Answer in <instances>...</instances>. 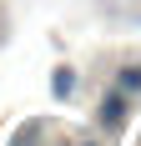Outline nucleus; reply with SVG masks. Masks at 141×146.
I'll return each instance as SVG.
<instances>
[{
  "label": "nucleus",
  "mask_w": 141,
  "mask_h": 146,
  "mask_svg": "<svg viewBox=\"0 0 141 146\" xmlns=\"http://www.w3.org/2000/svg\"><path fill=\"white\" fill-rule=\"evenodd\" d=\"M96 121L106 126V131H111V126H121V121H126V91H106V96H101Z\"/></svg>",
  "instance_id": "f257e3e1"
},
{
  "label": "nucleus",
  "mask_w": 141,
  "mask_h": 146,
  "mask_svg": "<svg viewBox=\"0 0 141 146\" xmlns=\"http://www.w3.org/2000/svg\"><path fill=\"white\" fill-rule=\"evenodd\" d=\"M70 91H76V71H70V66H56V71H51V96L66 101Z\"/></svg>",
  "instance_id": "f03ea898"
},
{
  "label": "nucleus",
  "mask_w": 141,
  "mask_h": 146,
  "mask_svg": "<svg viewBox=\"0 0 141 146\" xmlns=\"http://www.w3.org/2000/svg\"><path fill=\"white\" fill-rule=\"evenodd\" d=\"M116 91L141 96V66H121V71H116Z\"/></svg>",
  "instance_id": "7ed1b4c3"
},
{
  "label": "nucleus",
  "mask_w": 141,
  "mask_h": 146,
  "mask_svg": "<svg viewBox=\"0 0 141 146\" xmlns=\"http://www.w3.org/2000/svg\"><path fill=\"white\" fill-rule=\"evenodd\" d=\"M70 146H91V141H70Z\"/></svg>",
  "instance_id": "20e7f679"
}]
</instances>
